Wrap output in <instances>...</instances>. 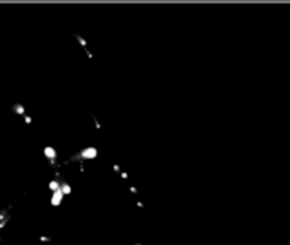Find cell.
Returning a JSON list of instances; mask_svg holds the SVG:
<instances>
[{
  "label": "cell",
  "mask_w": 290,
  "mask_h": 245,
  "mask_svg": "<svg viewBox=\"0 0 290 245\" xmlns=\"http://www.w3.org/2000/svg\"><path fill=\"white\" fill-rule=\"evenodd\" d=\"M63 199H64V194L61 192L59 189L53 191V192H52V205L53 207H59L61 202H63Z\"/></svg>",
  "instance_id": "obj_1"
},
{
  "label": "cell",
  "mask_w": 290,
  "mask_h": 245,
  "mask_svg": "<svg viewBox=\"0 0 290 245\" xmlns=\"http://www.w3.org/2000/svg\"><path fill=\"white\" fill-rule=\"evenodd\" d=\"M59 191L64 194V196H69V194H72V188H71V184L67 181H64L63 178L59 179Z\"/></svg>",
  "instance_id": "obj_2"
},
{
  "label": "cell",
  "mask_w": 290,
  "mask_h": 245,
  "mask_svg": "<svg viewBox=\"0 0 290 245\" xmlns=\"http://www.w3.org/2000/svg\"><path fill=\"white\" fill-rule=\"evenodd\" d=\"M11 111H13V112H15V114H16V115H21V117H23V115H24V114H26V109H24V106H23V104H21V103H16V104H13V107H11Z\"/></svg>",
  "instance_id": "obj_3"
},
{
  "label": "cell",
  "mask_w": 290,
  "mask_h": 245,
  "mask_svg": "<svg viewBox=\"0 0 290 245\" xmlns=\"http://www.w3.org/2000/svg\"><path fill=\"white\" fill-rule=\"evenodd\" d=\"M48 189L52 191V192H53V191H58V189H59V179H56V178L52 179V181L48 183Z\"/></svg>",
  "instance_id": "obj_4"
},
{
  "label": "cell",
  "mask_w": 290,
  "mask_h": 245,
  "mask_svg": "<svg viewBox=\"0 0 290 245\" xmlns=\"http://www.w3.org/2000/svg\"><path fill=\"white\" fill-rule=\"evenodd\" d=\"M74 37H76V39L79 40V43H80L82 47H83V50H87V40H85L82 35H79V34H74Z\"/></svg>",
  "instance_id": "obj_5"
},
{
  "label": "cell",
  "mask_w": 290,
  "mask_h": 245,
  "mask_svg": "<svg viewBox=\"0 0 290 245\" xmlns=\"http://www.w3.org/2000/svg\"><path fill=\"white\" fill-rule=\"evenodd\" d=\"M39 240H40L42 244H52V242H53V239H52L50 236H40Z\"/></svg>",
  "instance_id": "obj_6"
},
{
  "label": "cell",
  "mask_w": 290,
  "mask_h": 245,
  "mask_svg": "<svg viewBox=\"0 0 290 245\" xmlns=\"http://www.w3.org/2000/svg\"><path fill=\"white\" fill-rule=\"evenodd\" d=\"M119 176H120L124 181H128V173L125 172V170H120V172H119Z\"/></svg>",
  "instance_id": "obj_7"
},
{
  "label": "cell",
  "mask_w": 290,
  "mask_h": 245,
  "mask_svg": "<svg viewBox=\"0 0 290 245\" xmlns=\"http://www.w3.org/2000/svg\"><path fill=\"white\" fill-rule=\"evenodd\" d=\"M91 117H93V124H95V127H96V130H101V124L98 122L96 115H91Z\"/></svg>",
  "instance_id": "obj_8"
},
{
  "label": "cell",
  "mask_w": 290,
  "mask_h": 245,
  "mask_svg": "<svg viewBox=\"0 0 290 245\" xmlns=\"http://www.w3.org/2000/svg\"><path fill=\"white\" fill-rule=\"evenodd\" d=\"M23 119H24V122H26L27 125H30V124H32V117H30V115L24 114V115H23Z\"/></svg>",
  "instance_id": "obj_9"
},
{
  "label": "cell",
  "mask_w": 290,
  "mask_h": 245,
  "mask_svg": "<svg viewBox=\"0 0 290 245\" xmlns=\"http://www.w3.org/2000/svg\"><path fill=\"white\" fill-rule=\"evenodd\" d=\"M112 170H114L115 173H119L122 168H120V165H119V163H112Z\"/></svg>",
  "instance_id": "obj_10"
},
{
  "label": "cell",
  "mask_w": 290,
  "mask_h": 245,
  "mask_svg": "<svg viewBox=\"0 0 290 245\" xmlns=\"http://www.w3.org/2000/svg\"><path fill=\"white\" fill-rule=\"evenodd\" d=\"M79 172H80V173H83V172H85V165H83V162H79Z\"/></svg>",
  "instance_id": "obj_11"
},
{
  "label": "cell",
  "mask_w": 290,
  "mask_h": 245,
  "mask_svg": "<svg viewBox=\"0 0 290 245\" xmlns=\"http://www.w3.org/2000/svg\"><path fill=\"white\" fill-rule=\"evenodd\" d=\"M136 207H138V208H141V210H143V208H144V203H143L141 200H136Z\"/></svg>",
  "instance_id": "obj_12"
},
{
  "label": "cell",
  "mask_w": 290,
  "mask_h": 245,
  "mask_svg": "<svg viewBox=\"0 0 290 245\" xmlns=\"http://www.w3.org/2000/svg\"><path fill=\"white\" fill-rule=\"evenodd\" d=\"M130 192L132 194H138V189H136L135 186H130Z\"/></svg>",
  "instance_id": "obj_13"
},
{
  "label": "cell",
  "mask_w": 290,
  "mask_h": 245,
  "mask_svg": "<svg viewBox=\"0 0 290 245\" xmlns=\"http://www.w3.org/2000/svg\"><path fill=\"white\" fill-rule=\"evenodd\" d=\"M135 245H143V244H135Z\"/></svg>",
  "instance_id": "obj_14"
}]
</instances>
